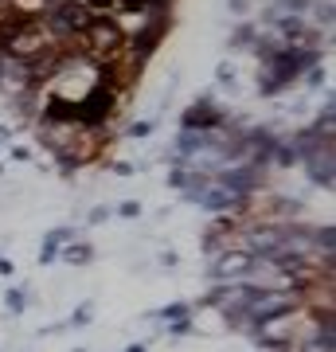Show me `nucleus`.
I'll return each mask as SVG.
<instances>
[{"instance_id": "obj_1", "label": "nucleus", "mask_w": 336, "mask_h": 352, "mask_svg": "<svg viewBox=\"0 0 336 352\" xmlns=\"http://www.w3.org/2000/svg\"><path fill=\"white\" fill-rule=\"evenodd\" d=\"M82 39H87L90 59H98V63H113V59H122V51H125L122 24H113V20H106V16H98V20L82 32Z\"/></svg>"}, {"instance_id": "obj_2", "label": "nucleus", "mask_w": 336, "mask_h": 352, "mask_svg": "<svg viewBox=\"0 0 336 352\" xmlns=\"http://www.w3.org/2000/svg\"><path fill=\"white\" fill-rule=\"evenodd\" d=\"M188 129H208V126H219V110H215L212 102H199V106H192L188 110Z\"/></svg>"}, {"instance_id": "obj_3", "label": "nucleus", "mask_w": 336, "mask_h": 352, "mask_svg": "<svg viewBox=\"0 0 336 352\" xmlns=\"http://www.w3.org/2000/svg\"><path fill=\"white\" fill-rule=\"evenodd\" d=\"M243 266H247V258H243V254H231V258H223V270H227V274H235V270H243Z\"/></svg>"}]
</instances>
